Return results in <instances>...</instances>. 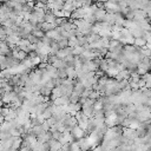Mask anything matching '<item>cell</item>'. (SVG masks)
<instances>
[{"mask_svg":"<svg viewBox=\"0 0 151 151\" xmlns=\"http://www.w3.org/2000/svg\"><path fill=\"white\" fill-rule=\"evenodd\" d=\"M105 14H106L105 8H98V10H97V12L94 13V18H96L97 23H103V21H104Z\"/></svg>","mask_w":151,"mask_h":151,"instance_id":"1","label":"cell"},{"mask_svg":"<svg viewBox=\"0 0 151 151\" xmlns=\"http://www.w3.org/2000/svg\"><path fill=\"white\" fill-rule=\"evenodd\" d=\"M44 20L47 21V23L54 24L55 20H57V17L52 13V11H46V12H45V17H44Z\"/></svg>","mask_w":151,"mask_h":151,"instance_id":"2","label":"cell"},{"mask_svg":"<svg viewBox=\"0 0 151 151\" xmlns=\"http://www.w3.org/2000/svg\"><path fill=\"white\" fill-rule=\"evenodd\" d=\"M54 28H57V26H55V24H52V23L44 21L43 25H42V30H43L44 32H48V31H52V30H54Z\"/></svg>","mask_w":151,"mask_h":151,"instance_id":"3","label":"cell"},{"mask_svg":"<svg viewBox=\"0 0 151 151\" xmlns=\"http://www.w3.org/2000/svg\"><path fill=\"white\" fill-rule=\"evenodd\" d=\"M32 34H33V35H35L37 38H39V39L42 40V38H44V37L46 35V32H44L43 30H38V28H33V31H32Z\"/></svg>","mask_w":151,"mask_h":151,"instance_id":"4","label":"cell"},{"mask_svg":"<svg viewBox=\"0 0 151 151\" xmlns=\"http://www.w3.org/2000/svg\"><path fill=\"white\" fill-rule=\"evenodd\" d=\"M84 51H85V48L83 46L77 45V46L73 47V55H80V54H83Z\"/></svg>","mask_w":151,"mask_h":151,"instance_id":"5","label":"cell"},{"mask_svg":"<svg viewBox=\"0 0 151 151\" xmlns=\"http://www.w3.org/2000/svg\"><path fill=\"white\" fill-rule=\"evenodd\" d=\"M27 39H28V42H30L31 44H33V45H35V44H39V43H40V39H39V38H37V37H35V35H33L32 33L28 35Z\"/></svg>","mask_w":151,"mask_h":151,"instance_id":"6","label":"cell"},{"mask_svg":"<svg viewBox=\"0 0 151 151\" xmlns=\"http://www.w3.org/2000/svg\"><path fill=\"white\" fill-rule=\"evenodd\" d=\"M77 45H78V38H77V37H71V38H69V46L74 47V46H77Z\"/></svg>","mask_w":151,"mask_h":151,"instance_id":"7","label":"cell"},{"mask_svg":"<svg viewBox=\"0 0 151 151\" xmlns=\"http://www.w3.org/2000/svg\"><path fill=\"white\" fill-rule=\"evenodd\" d=\"M57 43L59 44L60 48H64V47H67V46H69V39H67V38H62V39L58 40Z\"/></svg>","mask_w":151,"mask_h":151,"instance_id":"8","label":"cell"},{"mask_svg":"<svg viewBox=\"0 0 151 151\" xmlns=\"http://www.w3.org/2000/svg\"><path fill=\"white\" fill-rule=\"evenodd\" d=\"M37 1H40V3H43V4H45V5L48 4V0H37Z\"/></svg>","mask_w":151,"mask_h":151,"instance_id":"9","label":"cell"},{"mask_svg":"<svg viewBox=\"0 0 151 151\" xmlns=\"http://www.w3.org/2000/svg\"><path fill=\"white\" fill-rule=\"evenodd\" d=\"M97 1H102V3H104V4H105V3L110 1V0H97Z\"/></svg>","mask_w":151,"mask_h":151,"instance_id":"10","label":"cell"},{"mask_svg":"<svg viewBox=\"0 0 151 151\" xmlns=\"http://www.w3.org/2000/svg\"><path fill=\"white\" fill-rule=\"evenodd\" d=\"M148 21H149L150 25H151V17H148Z\"/></svg>","mask_w":151,"mask_h":151,"instance_id":"11","label":"cell"},{"mask_svg":"<svg viewBox=\"0 0 151 151\" xmlns=\"http://www.w3.org/2000/svg\"><path fill=\"white\" fill-rule=\"evenodd\" d=\"M1 71H3V70H1V66H0V72H1Z\"/></svg>","mask_w":151,"mask_h":151,"instance_id":"12","label":"cell"},{"mask_svg":"<svg viewBox=\"0 0 151 151\" xmlns=\"http://www.w3.org/2000/svg\"><path fill=\"white\" fill-rule=\"evenodd\" d=\"M14 1H19V0H14Z\"/></svg>","mask_w":151,"mask_h":151,"instance_id":"13","label":"cell"},{"mask_svg":"<svg viewBox=\"0 0 151 151\" xmlns=\"http://www.w3.org/2000/svg\"><path fill=\"white\" fill-rule=\"evenodd\" d=\"M96 1H97V0H94V3H96Z\"/></svg>","mask_w":151,"mask_h":151,"instance_id":"14","label":"cell"},{"mask_svg":"<svg viewBox=\"0 0 151 151\" xmlns=\"http://www.w3.org/2000/svg\"><path fill=\"white\" fill-rule=\"evenodd\" d=\"M17 151H20V150H17Z\"/></svg>","mask_w":151,"mask_h":151,"instance_id":"15","label":"cell"}]
</instances>
